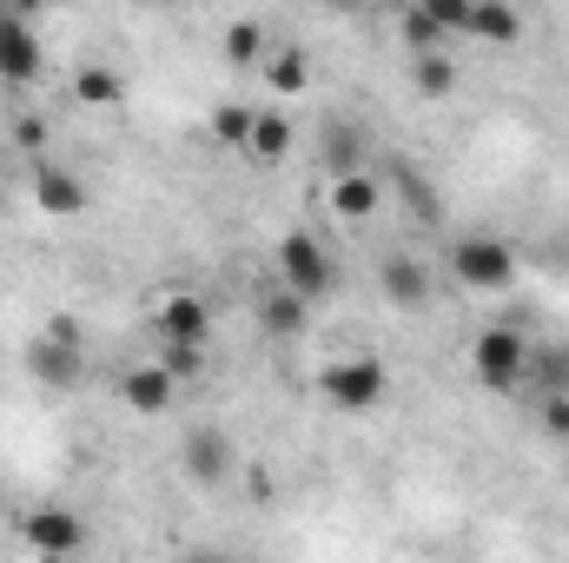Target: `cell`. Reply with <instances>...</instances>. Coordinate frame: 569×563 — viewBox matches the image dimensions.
Listing matches in <instances>:
<instances>
[{
  "label": "cell",
  "instance_id": "cell-4",
  "mask_svg": "<svg viewBox=\"0 0 569 563\" xmlns=\"http://www.w3.org/2000/svg\"><path fill=\"white\" fill-rule=\"evenodd\" d=\"M331 279H338V266H331L325 239H318V233H284L279 239V285L284 292H298V298H325Z\"/></svg>",
  "mask_w": 569,
  "mask_h": 563
},
{
  "label": "cell",
  "instance_id": "cell-21",
  "mask_svg": "<svg viewBox=\"0 0 569 563\" xmlns=\"http://www.w3.org/2000/svg\"><path fill=\"white\" fill-rule=\"evenodd\" d=\"M219 53H226L232 67H259V53H266V27H259V20H232L226 40H219Z\"/></svg>",
  "mask_w": 569,
  "mask_h": 563
},
{
  "label": "cell",
  "instance_id": "cell-26",
  "mask_svg": "<svg viewBox=\"0 0 569 563\" xmlns=\"http://www.w3.org/2000/svg\"><path fill=\"white\" fill-rule=\"evenodd\" d=\"M418 7H425V13L437 20V27H443V33H450V40L470 27V0H418Z\"/></svg>",
  "mask_w": 569,
  "mask_h": 563
},
{
  "label": "cell",
  "instance_id": "cell-22",
  "mask_svg": "<svg viewBox=\"0 0 569 563\" xmlns=\"http://www.w3.org/2000/svg\"><path fill=\"white\" fill-rule=\"evenodd\" d=\"M398 33H405V47H411V53H430V47H443V40H450V33H443V27L430 20V13L418 7V0L405 7V20H398Z\"/></svg>",
  "mask_w": 569,
  "mask_h": 563
},
{
  "label": "cell",
  "instance_id": "cell-10",
  "mask_svg": "<svg viewBox=\"0 0 569 563\" xmlns=\"http://www.w3.org/2000/svg\"><path fill=\"white\" fill-rule=\"evenodd\" d=\"M152 325H159V338L206 345V332H212V312H206V298H199V292H166V298H159V312H152Z\"/></svg>",
  "mask_w": 569,
  "mask_h": 563
},
{
  "label": "cell",
  "instance_id": "cell-24",
  "mask_svg": "<svg viewBox=\"0 0 569 563\" xmlns=\"http://www.w3.org/2000/svg\"><path fill=\"white\" fill-rule=\"evenodd\" d=\"M537 424H543V437L569 444V392H543L537 398Z\"/></svg>",
  "mask_w": 569,
  "mask_h": 563
},
{
  "label": "cell",
  "instance_id": "cell-31",
  "mask_svg": "<svg viewBox=\"0 0 569 563\" xmlns=\"http://www.w3.org/2000/svg\"><path fill=\"white\" fill-rule=\"evenodd\" d=\"M325 7H338V13H358V7H365V0H325Z\"/></svg>",
  "mask_w": 569,
  "mask_h": 563
},
{
  "label": "cell",
  "instance_id": "cell-7",
  "mask_svg": "<svg viewBox=\"0 0 569 563\" xmlns=\"http://www.w3.org/2000/svg\"><path fill=\"white\" fill-rule=\"evenodd\" d=\"M40 67H47V53H40L33 20L0 13V80H7V87H33V80H40Z\"/></svg>",
  "mask_w": 569,
  "mask_h": 563
},
{
  "label": "cell",
  "instance_id": "cell-28",
  "mask_svg": "<svg viewBox=\"0 0 569 563\" xmlns=\"http://www.w3.org/2000/svg\"><path fill=\"white\" fill-rule=\"evenodd\" d=\"M13 140L27 146V152H40V146H47V120H40V113H27V120H13Z\"/></svg>",
  "mask_w": 569,
  "mask_h": 563
},
{
  "label": "cell",
  "instance_id": "cell-9",
  "mask_svg": "<svg viewBox=\"0 0 569 563\" xmlns=\"http://www.w3.org/2000/svg\"><path fill=\"white\" fill-rule=\"evenodd\" d=\"M33 206L47 219H73V213H87V179L73 166H33Z\"/></svg>",
  "mask_w": 569,
  "mask_h": 563
},
{
  "label": "cell",
  "instance_id": "cell-1",
  "mask_svg": "<svg viewBox=\"0 0 569 563\" xmlns=\"http://www.w3.org/2000/svg\"><path fill=\"white\" fill-rule=\"evenodd\" d=\"M318 392H325V405H338V412L365 418V412H378V405H385V392H391V372H385V358H371V352H351V358H331V365L318 372Z\"/></svg>",
  "mask_w": 569,
  "mask_h": 563
},
{
  "label": "cell",
  "instance_id": "cell-16",
  "mask_svg": "<svg viewBox=\"0 0 569 563\" xmlns=\"http://www.w3.org/2000/svg\"><path fill=\"white\" fill-rule=\"evenodd\" d=\"M73 100L93 107V113H107V107L127 100V80H120L113 67H100V60H93V67H73Z\"/></svg>",
  "mask_w": 569,
  "mask_h": 563
},
{
  "label": "cell",
  "instance_id": "cell-13",
  "mask_svg": "<svg viewBox=\"0 0 569 563\" xmlns=\"http://www.w3.org/2000/svg\"><path fill=\"white\" fill-rule=\"evenodd\" d=\"M463 33L483 40V47H517L523 40V13H517V0H470V27Z\"/></svg>",
  "mask_w": 569,
  "mask_h": 563
},
{
  "label": "cell",
  "instance_id": "cell-14",
  "mask_svg": "<svg viewBox=\"0 0 569 563\" xmlns=\"http://www.w3.org/2000/svg\"><path fill=\"white\" fill-rule=\"evenodd\" d=\"M378 206H385V186H378L371 172H358V166L331 172V213H338V219H371Z\"/></svg>",
  "mask_w": 569,
  "mask_h": 563
},
{
  "label": "cell",
  "instance_id": "cell-23",
  "mask_svg": "<svg viewBox=\"0 0 569 563\" xmlns=\"http://www.w3.org/2000/svg\"><path fill=\"white\" fill-rule=\"evenodd\" d=\"M159 365L186 385V378H199L206 372V345H179V338H159Z\"/></svg>",
  "mask_w": 569,
  "mask_h": 563
},
{
  "label": "cell",
  "instance_id": "cell-30",
  "mask_svg": "<svg viewBox=\"0 0 569 563\" xmlns=\"http://www.w3.org/2000/svg\"><path fill=\"white\" fill-rule=\"evenodd\" d=\"M0 7H7V13H20V20H33V13H40L47 0H0Z\"/></svg>",
  "mask_w": 569,
  "mask_h": 563
},
{
  "label": "cell",
  "instance_id": "cell-20",
  "mask_svg": "<svg viewBox=\"0 0 569 563\" xmlns=\"http://www.w3.org/2000/svg\"><path fill=\"white\" fill-rule=\"evenodd\" d=\"M252 107H239V100H219L212 107V140L219 146H232V152H246V140H252Z\"/></svg>",
  "mask_w": 569,
  "mask_h": 563
},
{
  "label": "cell",
  "instance_id": "cell-29",
  "mask_svg": "<svg viewBox=\"0 0 569 563\" xmlns=\"http://www.w3.org/2000/svg\"><path fill=\"white\" fill-rule=\"evenodd\" d=\"M47 332H53V338H73V345H80V318H73V312H53V318H47Z\"/></svg>",
  "mask_w": 569,
  "mask_h": 563
},
{
  "label": "cell",
  "instance_id": "cell-18",
  "mask_svg": "<svg viewBox=\"0 0 569 563\" xmlns=\"http://www.w3.org/2000/svg\"><path fill=\"white\" fill-rule=\"evenodd\" d=\"M246 152H252L259 166H279L284 152H291V120H284V113H259V120H252V140H246Z\"/></svg>",
  "mask_w": 569,
  "mask_h": 563
},
{
  "label": "cell",
  "instance_id": "cell-15",
  "mask_svg": "<svg viewBox=\"0 0 569 563\" xmlns=\"http://www.w3.org/2000/svg\"><path fill=\"white\" fill-rule=\"evenodd\" d=\"M259 73H266V87L284 93V100L311 87V60H305L298 47H266V53H259Z\"/></svg>",
  "mask_w": 569,
  "mask_h": 563
},
{
  "label": "cell",
  "instance_id": "cell-25",
  "mask_svg": "<svg viewBox=\"0 0 569 563\" xmlns=\"http://www.w3.org/2000/svg\"><path fill=\"white\" fill-rule=\"evenodd\" d=\"M530 372L543 378V392H569V358L563 352H537V345H530Z\"/></svg>",
  "mask_w": 569,
  "mask_h": 563
},
{
  "label": "cell",
  "instance_id": "cell-12",
  "mask_svg": "<svg viewBox=\"0 0 569 563\" xmlns=\"http://www.w3.org/2000/svg\"><path fill=\"white\" fill-rule=\"evenodd\" d=\"M378 285H385V298H391L398 312H425L430 305V273L411 253H391V259L378 266Z\"/></svg>",
  "mask_w": 569,
  "mask_h": 563
},
{
  "label": "cell",
  "instance_id": "cell-32",
  "mask_svg": "<svg viewBox=\"0 0 569 563\" xmlns=\"http://www.w3.org/2000/svg\"><path fill=\"white\" fill-rule=\"evenodd\" d=\"M0 517H7V497H0Z\"/></svg>",
  "mask_w": 569,
  "mask_h": 563
},
{
  "label": "cell",
  "instance_id": "cell-19",
  "mask_svg": "<svg viewBox=\"0 0 569 563\" xmlns=\"http://www.w3.org/2000/svg\"><path fill=\"white\" fill-rule=\"evenodd\" d=\"M305 312H311V298H298V292H272L266 305H259V318H266V332H279V338H291V332H305Z\"/></svg>",
  "mask_w": 569,
  "mask_h": 563
},
{
  "label": "cell",
  "instance_id": "cell-2",
  "mask_svg": "<svg viewBox=\"0 0 569 563\" xmlns=\"http://www.w3.org/2000/svg\"><path fill=\"white\" fill-rule=\"evenodd\" d=\"M470 372L483 392H517L530 378V338L517 325H483L470 338Z\"/></svg>",
  "mask_w": 569,
  "mask_h": 563
},
{
  "label": "cell",
  "instance_id": "cell-11",
  "mask_svg": "<svg viewBox=\"0 0 569 563\" xmlns=\"http://www.w3.org/2000/svg\"><path fill=\"white\" fill-rule=\"evenodd\" d=\"M179 457H186V477L219 484V477H226V464H232V437H226L219 424H199V431H186Z\"/></svg>",
  "mask_w": 569,
  "mask_h": 563
},
{
  "label": "cell",
  "instance_id": "cell-6",
  "mask_svg": "<svg viewBox=\"0 0 569 563\" xmlns=\"http://www.w3.org/2000/svg\"><path fill=\"white\" fill-rule=\"evenodd\" d=\"M20 544L33 557H73V551H87V524L73 511H27L20 517Z\"/></svg>",
  "mask_w": 569,
  "mask_h": 563
},
{
  "label": "cell",
  "instance_id": "cell-5",
  "mask_svg": "<svg viewBox=\"0 0 569 563\" xmlns=\"http://www.w3.org/2000/svg\"><path fill=\"white\" fill-rule=\"evenodd\" d=\"M120 398H127L133 418H166V412L179 405V378H172L159 358H146V365H127V372H120Z\"/></svg>",
  "mask_w": 569,
  "mask_h": 563
},
{
  "label": "cell",
  "instance_id": "cell-27",
  "mask_svg": "<svg viewBox=\"0 0 569 563\" xmlns=\"http://www.w3.org/2000/svg\"><path fill=\"white\" fill-rule=\"evenodd\" d=\"M325 166H331V172L358 166V134H351V127H331V146H325Z\"/></svg>",
  "mask_w": 569,
  "mask_h": 563
},
{
  "label": "cell",
  "instance_id": "cell-17",
  "mask_svg": "<svg viewBox=\"0 0 569 563\" xmlns=\"http://www.w3.org/2000/svg\"><path fill=\"white\" fill-rule=\"evenodd\" d=\"M411 87H418L425 100H450V93H457V60H450L443 47L418 53V60H411Z\"/></svg>",
  "mask_w": 569,
  "mask_h": 563
},
{
  "label": "cell",
  "instance_id": "cell-8",
  "mask_svg": "<svg viewBox=\"0 0 569 563\" xmlns=\"http://www.w3.org/2000/svg\"><path fill=\"white\" fill-rule=\"evenodd\" d=\"M27 372H33V385H47V392H73V385H80V372H87V358H80V345H73V338L40 332V338L27 345Z\"/></svg>",
  "mask_w": 569,
  "mask_h": 563
},
{
  "label": "cell",
  "instance_id": "cell-3",
  "mask_svg": "<svg viewBox=\"0 0 569 563\" xmlns=\"http://www.w3.org/2000/svg\"><path fill=\"white\" fill-rule=\"evenodd\" d=\"M450 279L463 285V292L497 298V292L517 285V246H503V239H490V233H470V239L450 246Z\"/></svg>",
  "mask_w": 569,
  "mask_h": 563
}]
</instances>
